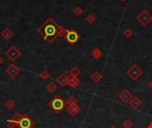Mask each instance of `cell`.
<instances>
[{
	"mask_svg": "<svg viewBox=\"0 0 152 128\" xmlns=\"http://www.w3.org/2000/svg\"><path fill=\"white\" fill-rule=\"evenodd\" d=\"M91 79L94 82V83H99L101 80H102V74L98 71H94L92 74H91Z\"/></svg>",
	"mask_w": 152,
	"mask_h": 128,
	"instance_id": "cell-13",
	"label": "cell"
},
{
	"mask_svg": "<svg viewBox=\"0 0 152 128\" xmlns=\"http://www.w3.org/2000/svg\"><path fill=\"white\" fill-rule=\"evenodd\" d=\"M80 84V80L77 77H75V76H70L69 77V79H68V85L70 86V87H77L78 85Z\"/></svg>",
	"mask_w": 152,
	"mask_h": 128,
	"instance_id": "cell-9",
	"label": "cell"
},
{
	"mask_svg": "<svg viewBox=\"0 0 152 128\" xmlns=\"http://www.w3.org/2000/svg\"><path fill=\"white\" fill-rule=\"evenodd\" d=\"M65 38L69 45H75L79 39V35L74 29H70V30H67Z\"/></svg>",
	"mask_w": 152,
	"mask_h": 128,
	"instance_id": "cell-5",
	"label": "cell"
},
{
	"mask_svg": "<svg viewBox=\"0 0 152 128\" xmlns=\"http://www.w3.org/2000/svg\"><path fill=\"white\" fill-rule=\"evenodd\" d=\"M7 72H8V74L11 76V77H12V78H14L18 73H19V69H17V68H15V67H10L8 69H7Z\"/></svg>",
	"mask_w": 152,
	"mask_h": 128,
	"instance_id": "cell-16",
	"label": "cell"
},
{
	"mask_svg": "<svg viewBox=\"0 0 152 128\" xmlns=\"http://www.w3.org/2000/svg\"><path fill=\"white\" fill-rule=\"evenodd\" d=\"M6 121H7V123H6V127L7 128H15L17 126H18V124H17V123L12 122V120H10V119H7Z\"/></svg>",
	"mask_w": 152,
	"mask_h": 128,
	"instance_id": "cell-24",
	"label": "cell"
},
{
	"mask_svg": "<svg viewBox=\"0 0 152 128\" xmlns=\"http://www.w3.org/2000/svg\"><path fill=\"white\" fill-rule=\"evenodd\" d=\"M143 74V71L141 68H139L136 64H134L127 71H126V75L134 81L138 80L141 76Z\"/></svg>",
	"mask_w": 152,
	"mask_h": 128,
	"instance_id": "cell-4",
	"label": "cell"
},
{
	"mask_svg": "<svg viewBox=\"0 0 152 128\" xmlns=\"http://www.w3.org/2000/svg\"><path fill=\"white\" fill-rule=\"evenodd\" d=\"M41 78L44 79V80H45V79H47L48 78H49V74L47 73V72H43V73H41Z\"/></svg>",
	"mask_w": 152,
	"mask_h": 128,
	"instance_id": "cell-26",
	"label": "cell"
},
{
	"mask_svg": "<svg viewBox=\"0 0 152 128\" xmlns=\"http://www.w3.org/2000/svg\"><path fill=\"white\" fill-rule=\"evenodd\" d=\"M48 107L51 108L56 114H60L62 111V110L66 107V102L62 99L61 96L56 95L48 103Z\"/></svg>",
	"mask_w": 152,
	"mask_h": 128,
	"instance_id": "cell-2",
	"label": "cell"
},
{
	"mask_svg": "<svg viewBox=\"0 0 152 128\" xmlns=\"http://www.w3.org/2000/svg\"><path fill=\"white\" fill-rule=\"evenodd\" d=\"M13 50H14V51L12 52V49H10L9 53H7V55L9 56V59L12 60V61L16 60V59L19 57V55H20V53L17 51V49H16L15 47H13Z\"/></svg>",
	"mask_w": 152,
	"mask_h": 128,
	"instance_id": "cell-12",
	"label": "cell"
},
{
	"mask_svg": "<svg viewBox=\"0 0 152 128\" xmlns=\"http://www.w3.org/2000/svg\"><path fill=\"white\" fill-rule=\"evenodd\" d=\"M80 110H81V108H80L77 103L67 106V111H68V113H69L70 116H72V117L77 116V115L80 112Z\"/></svg>",
	"mask_w": 152,
	"mask_h": 128,
	"instance_id": "cell-8",
	"label": "cell"
},
{
	"mask_svg": "<svg viewBox=\"0 0 152 128\" xmlns=\"http://www.w3.org/2000/svg\"><path fill=\"white\" fill-rule=\"evenodd\" d=\"M149 88H150L151 90H152V80L150 82V84H149Z\"/></svg>",
	"mask_w": 152,
	"mask_h": 128,
	"instance_id": "cell-27",
	"label": "cell"
},
{
	"mask_svg": "<svg viewBox=\"0 0 152 128\" xmlns=\"http://www.w3.org/2000/svg\"><path fill=\"white\" fill-rule=\"evenodd\" d=\"M133 97H134V96H133L132 93H130V91L127 90V89L123 90V91L118 94V98H119V99L121 100V102H124L125 104L130 102V101L132 100Z\"/></svg>",
	"mask_w": 152,
	"mask_h": 128,
	"instance_id": "cell-7",
	"label": "cell"
},
{
	"mask_svg": "<svg viewBox=\"0 0 152 128\" xmlns=\"http://www.w3.org/2000/svg\"><path fill=\"white\" fill-rule=\"evenodd\" d=\"M121 1H122V2H126V0H121Z\"/></svg>",
	"mask_w": 152,
	"mask_h": 128,
	"instance_id": "cell-30",
	"label": "cell"
},
{
	"mask_svg": "<svg viewBox=\"0 0 152 128\" xmlns=\"http://www.w3.org/2000/svg\"><path fill=\"white\" fill-rule=\"evenodd\" d=\"M77 103V100L74 96H70L68 98L67 102H66V106H69V105H72V104H75Z\"/></svg>",
	"mask_w": 152,
	"mask_h": 128,
	"instance_id": "cell-23",
	"label": "cell"
},
{
	"mask_svg": "<svg viewBox=\"0 0 152 128\" xmlns=\"http://www.w3.org/2000/svg\"><path fill=\"white\" fill-rule=\"evenodd\" d=\"M136 20H137V21H139L143 27H147V26L152 21V15L149 12L148 10L144 9V10H142V11L138 14V16L136 17Z\"/></svg>",
	"mask_w": 152,
	"mask_h": 128,
	"instance_id": "cell-3",
	"label": "cell"
},
{
	"mask_svg": "<svg viewBox=\"0 0 152 128\" xmlns=\"http://www.w3.org/2000/svg\"><path fill=\"white\" fill-rule=\"evenodd\" d=\"M123 34H124V37H125L126 38L129 39V38H131V37H133V34H134V33H133V30H132L131 29H126L124 30Z\"/></svg>",
	"mask_w": 152,
	"mask_h": 128,
	"instance_id": "cell-20",
	"label": "cell"
},
{
	"mask_svg": "<svg viewBox=\"0 0 152 128\" xmlns=\"http://www.w3.org/2000/svg\"><path fill=\"white\" fill-rule=\"evenodd\" d=\"M129 103H130V106L134 110H136V109H138V108H140L142 106V101L138 96H134Z\"/></svg>",
	"mask_w": 152,
	"mask_h": 128,
	"instance_id": "cell-10",
	"label": "cell"
},
{
	"mask_svg": "<svg viewBox=\"0 0 152 128\" xmlns=\"http://www.w3.org/2000/svg\"><path fill=\"white\" fill-rule=\"evenodd\" d=\"M148 128H152V122L150 124V125H149V126H148Z\"/></svg>",
	"mask_w": 152,
	"mask_h": 128,
	"instance_id": "cell-29",
	"label": "cell"
},
{
	"mask_svg": "<svg viewBox=\"0 0 152 128\" xmlns=\"http://www.w3.org/2000/svg\"><path fill=\"white\" fill-rule=\"evenodd\" d=\"M4 106L6 107L7 110H13L15 108V102L12 101V100H8L5 103H4Z\"/></svg>",
	"mask_w": 152,
	"mask_h": 128,
	"instance_id": "cell-18",
	"label": "cell"
},
{
	"mask_svg": "<svg viewBox=\"0 0 152 128\" xmlns=\"http://www.w3.org/2000/svg\"><path fill=\"white\" fill-rule=\"evenodd\" d=\"M110 128H118V127L117 126H115V125H113V126H111V127H110Z\"/></svg>",
	"mask_w": 152,
	"mask_h": 128,
	"instance_id": "cell-28",
	"label": "cell"
},
{
	"mask_svg": "<svg viewBox=\"0 0 152 128\" xmlns=\"http://www.w3.org/2000/svg\"><path fill=\"white\" fill-rule=\"evenodd\" d=\"M64 32L67 31L65 29H62V28L59 27L52 19H48L45 22V24L39 29V33L47 42H53Z\"/></svg>",
	"mask_w": 152,
	"mask_h": 128,
	"instance_id": "cell-1",
	"label": "cell"
},
{
	"mask_svg": "<svg viewBox=\"0 0 152 128\" xmlns=\"http://www.w3.org/2000/svg\"><path fill=\"white\" fill-rule=\"evenodd\" d=\"M75 12H76V15H80V14H82V12H83V10H82V8L80 7V6H77V8H76V10H75Z\"/></svg>",
	"mask_w": 152,
	"mask_h": 128,
	"instance_id": "cell-25",
	"label": "cell"
},
{
	"mask_svg": "<svg viewBox=\"0 0 152 128\" xmlns=\"http://www.w3.org/2000/svg\"><path fill=\"white\" fill-rule=\"evenodd\" d=\"M69 74H70V76H75V77H77V76L80 74V69H77V67H74V68H72V69H70V71H69Z\"/></svg>",
	"mask_w": 152,
	"mask_h": 128,
	"instance_id": "cell-22",
	"label": "cell"
},
{
	"mask_svg": "<svg viewBox=\"0 0 152 128\" xmlns=\"http://www.w3.org/2000/svg\"><path fill=\"white\" fill-rule=\"evenodd\" d=\"M92 56L96 59V60H99L101 59V57L102 56V52L98 48V47H95L93 51H92Z\"/></svg>",
	"mask_w": 152,
	"mask_h": 128,
	"instance_id": "cell-14",
	"label": "cell"
},
{
	"mask_svg": "<svg viewBox=\"0 0 152 128\" xmlns=\"http://www.w3.org/2000/svg\"><path fill=\"white\" fill-rule=\"evenodd\" d=\"M22 116H23V114H20V113H15V114L12 117V118H11L10 120H12V122H15V123L19 124V122L20 121V119H21Z\"/></svg>",
	"mask_w": 152,
	"mask_h": 128,
	"instance_id": "cell-17",
	"label": "cell"
},
{
	"mask_svg": "<svg viewBox=\"0 0 152 128\" xmlns=\"http://www.w3.org/2000/svg\"><path fill=\"white\" fill-rule=\"evenodd\" d=\"M123 127L124 128H133L134 127V123H133V121L132 120H130V119H126L125 121H124V123H123Z\"/></svg>",
	"mask_w": 152,
	"mask_h": 128,
	"instance_id": "cell-21",
	"label": "cell"
},
{
	"mask_svg": "<svg viewBox=\"0 0 152 128\" xmlns=\"http://www.w3.org/2000/svg\"><path fill=\"white\" fill-rule=\"evenodd\" d=\"M45 89H46L47 92L53 94V93H54V92L57 90V86H56L53 82H50V83H48V84L46 85Z\"/></svg>",
	"mask_w": 152,
	"mask_h": 128,
	"instance_id": "cell-15",
	"label": "cell"
},
{
	"mask_svg": "<svg viewBox=\"0 0 152 128\" xmlns=\"http://www.w3.org/2000/svg\"><path fill=\"white\" fill-rule=\"evenodd\" d=\"M68 79H69V77H67L64 74H61L60 77H58L57 82L61 85V86L64 87V86H66L68 85Z\"/></svg>",
	"mask_w": 152,
	"mask_h": 128,
	"instance_id": "cell-11",
	"label": "cell"
},
{
	"mask_svg": "<svg viewBox=\"0 0 152 128\" xmlns=\"http://www.w3.org/2000/svg\"><path fill=\"white\" fill-rule=\"evenodd\" d=\"M96 20V17L94 13H90L87 17H86V21L89 24H94Z\"/></svg>",
	"mask_w": 152,
	"mask_h": 128,
	"instance_id": "cell-19",
	"label": "cell"
},
{
	"mask_svg": "<svg viewBox=\"0 0 152 128\" xmlns=\"http://www.w3.org/2000/svg\"><path fill=\"white\" fill-rule=\"evenodd\" d=\"M20 128H31L34 126V122L33 120L26 114H23L20 121L18 124Z\"/></svg>",
	"mask_w": 152,
	"mask_h": 128,
	"instance_id": "cell-6",
	"label": "cell"
}]
</instances>
